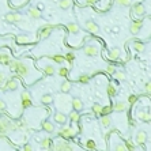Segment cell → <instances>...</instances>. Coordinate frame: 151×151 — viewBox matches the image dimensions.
<instances>
[{"label": "cell", "mask_w": 151, "mask_h": 151, "mask_svg": "<svg viewBox=\"0 0 151 151\" xmlns=\"http://www.w3.org/2000/svg\"><path fill=\"white\" fill-rule=\"evenodd\" d=\"M10 67H11L12 71L18 74V76H21L23 80H26L27 83H30L29 78H30L31 71L34 70L33 64H31V60H11Z\"/></svg>", "instance_id": "cell-1"}, {"label": "cell", "mask_w": 151, "mask_h": 151, "mask_svg": "<svg viewBox=\"0 0 151 151\" xmlns=\"http://www.w3.org/2000/svg\"><path fill=\"white\" fill-rule=\"evenodd\" d=\"M52 151H85L82 150L80 147H78L75 143L70 142L67 139H63V138H57L52 140Z\"/></svg>", "instance_id": "cell-2"}, {"label": "cell", "mask_w": 151, "mask_h": 151, "mask_svg": "<svg viewBox=\"0 0 151 151\" xmlns=\"http://www.w3.org/2000/svg\"><path fill=\"white\" fill-rule=\"evenodd\" d=\"M53 102L56 105V109L59 112H63V113H66V112H70V108H71V98H68L67 95H57L56 98H53Z\"/></svg>", "instance_id": "cell-3"}, {"label": "cell", "mask_w": 151, "mask_h": 151, "mask_svg": "<svg viewBox=\"0 0 151 151\" xmlns=\"http://www.w3.org/2000/svg\"><path fill=\"white\" fill-rule=\"evenodd\" d=\"M79 132V128L76 127V124L74 125H61V129L59 131V136L63 139H67V140H70V139L75 138L76 135Z\"/></svg>", "instance_id": "cell-4"}, {"label": "cell", "mask_w": 151, "mask_h": 151, "mask_svg": "<svg viewBox=\"0 0 151 151\" xmlns=\"http://www.w3.org/2000/svg\"><path fill=\"white\" fill-rule=\"evenodd\" d=\"M14 131H18L17 121H11L7 117H0V133L7 135V133L14 132Z\"/></svg>", "instance_id": "cell-5"}, {"label": "cell", "mask_w": 151, "mask_h": 151, "mask_svg": "<svg viewBox=\"0 0 151 151\" xmlns=\"http://www.w3.org/2000/svg\"><path fill=\"white\" fill-rule=\"evenodd\" d=\"M19 86H21V83H19L18 78H11V79H8L3 85V89L6 91H15V90L19 89Z\"/></svg>", "instance_id": "cell-6"}, {"label": "cell", "mask_w": 151, "mask_h": 151, "mask_svg": "<svg viewBox=\"0 0 151 151\" xmlns=\"http://www.w3.org/2000/svg\"><path fill=\"white\" fill-rule=\"evenodd\" d=\"M21 105H22L23 109H29V108L33 105V101H31V95L29 91H22L21 94Z\"/></svg>", "instance_id": "cell-7"}, {"label": "cell", "mask_w": 151, "mask_h": 151, "mask_svg": "<svg viewBox=\"0 0 151 151\" xmlns=\"http://www.w3.org/2000/svg\"><path fill=\"white\" fill-rule=\"evenodd\" d=\"M83 53H85L86 56H89V57H94V56H97V54L99 53V49H98L97 45L89 44L83 48Z\"/></svg>", "instance_id": "cell-8"}, {"label": "cell", "mask_w": 151, "mask_h": 151, "mask_svg": "<svg viewBox=\"0 0 151 151\" xmlns=\"http://www.w3.org/2000/svg\"><path fill=\"white\" fill-rule=\"evenodd\" d=\"M53 121L57 125H64V124H67L68 119H67L66 113H63V112L57 110V112H54V114H53Z\"/></svg>", "instance_id": "cell-9"}, {"label": "cell", "mask_w": 151, "mask_h": 151, "mask_svg": "<svg viewBox=\"0 0 151 151\" xmlns=\"http://www.w3.org/2000/svg\"><path fill=\"white\" fill-rule=\"evenodd\" d=\"M54 27L52 26V25H45L44 27H41L40 31H38V37L40 38H42V40H45V38H48L50 34H52V31H53Z\"/></svg>", "instance_id": "cell-10"}, {"label": "cell", "mask_w": 151, "mask_h": 151, "mask_svg": "<svg viewBox=\"0 0 151 151\" xmlns=\"http://www.w3.org/2000/svg\"><path fill=\"white\" fill-rule=\"evenodd\" d=\"M85 27H86V30L90 31L91 34H98V33H99V27H98V25L94 22V21H91V19L86 21V22H85Z\"/></svg>", "instance_id": "cell-11"}, {"label": "cell", "mask_w": 151, "mask_h": 151, "mask_svg": "<svg viewBox=\"0 0 151 151\" xmlns=\"http://www.w3.org/2000/svg\"><path fill=\"white\" fill-rule=\"evenodd\" d=\"M132 14L136 15V17H143L146 14V8L142 3H136V4L132 6Z\"/></svg>", "instance_id": "cell-12"}, {"label": "cell", "mask_w": 151, "mask_h": 151, "mask_svg": "<svg viewBox=\"0 0 151 151\" xmlns=\"http://www.w3.org/2000/svg\"><path fill=\"white\" fill-rule=\"evenodd\" d=\"M40 147L44 151H50V148H52V139L48 138V136H45L44 139H41Z\"/></svg>", "instance_id": "cell-13"}, {"label": "cell", "mask_w": 151, "mask_h": 151, "mask_svg": "<svg viewBox=\"0 0 151 151\" xmlns=\"http://www.w3.org/2000/svg\"><path fill=\"white\" fill-rule=\"evenodd\" d=\"M41 127H42V129H44V132H46V133H53L54 132V124L52 123V121L44 120L42 121V124H41Z\"/></svg>", "instance_id": "cell-14"}, {"label": "cell", "mask_w": 151, "mask_h": 151, "mask_svg": "<svg viewBox=\"0 0 151 151\" xmlns=\"http://www.w3.org/2000/svg\"><path fill=\"white\" fill-rule=\"evenodd\" d=\"M71 108L74 109V110H76V112H80L82 109H83V102H82V99L78 98V97L72 98V99H71Z\"/></svg>", "instance_id": "cell-15"}, {"label": "cell", "mask_w": 151, "mask_h": 151, "mask_svg": "<svg viewBox=\"0 0 151 151\" xmlns=\"http://www.w3.org/2000/svg\"><path fill=\"white\" fill-rule=\"evenodd\" d=\"M142 26H143L142 21H133L132 25H131V27H129L131 34H138L139 31H140V29H142Z\"/></svg>", "instance_id": "cell-16"}, {"label": "cell", "mask_w": 151, "mask_h": 151, "mask_svg": "<svg viewBox=\"0 0 151 151\" xmlns=\"http://www.w3.org/2000/svg\"><path fill=\"white\" fill-rule=\"evenodd\" d=\"M11 60H12V59H11L10 53L0 50V64H1V66H10V61H11Z\"/></svg>", "instance_id": "cell-17"}, {"label": "cell", "mask_w": 151, "mask_h": 151, "mask_svg": "<svg viewBox=\"0 0 151 151\" xmlns=\"http://www.w3.org/2000/svg\"><path fill=\"white\" fill-rule=\"evenodd\" d=\"M67 119H70V121H71L72 124H78V121L80 120L79 112H76V110L68 112V116H67Z\"/></svg>", "instance_id": "cell-18"}, {"label": "cell", "mask_w": 151, "mask_h": 151, "mask_svg": "<svg viewBox=\"0 0 151 151\" xmlns=\"http://www.w3.org/2000/svg\"><path fill=\"white\" fill-rule=\"evenodd\" d=\"M128 108V103L127 102H123V101H117V102L112 106V109L114 112H125Z\"/></svg>", "instance_id": "cell-19"}, {"label": "cell", "mask_w": 151, "mask_h": 151, "mask_svg": "<svg viewBox=\"0 0 151 151\" xmlns=\"http://www.w3.org/2000/svg\"><path fill=\"white\" fill-rule=\"evenodd\" d=\"M29 17H30V18H33V19H40L41 17H42V14H41V11L38 8H37V7H30V8H29Z\"/></svg>", "instance_id": "cell-20"}, {"label": "cell", "mask_w": 151, "mask_h": 151, "mask_svg": "<svg viewBox=\"0 0 151 151\" xmlns=\"http://www.w3.org/2000/svg\"><path fill=\"white\" fill-rule=\"evenodd\" d=\"M41 103L45 105V106H50L53 103V95L52 94H44L41 97Z\"/></svg>", "instance_id": "cell-21"}, {"label": "cell", "mask_w": 151, "mask_h": 151, "mask_svg": "<svg viewBox=\"0 0 151 151\" xmlns=\"http://www.w3.org/2000/svg\"><path fill=\"white\" fill-rule=\"evenodd\" d=\"M120 54H121V52H120V49L119 48H113L109 52V60H112V61H116V60H119L120 59Z\"/></svg>", "instance_id": "cell-22"}, {"label": "cell", "mask_w": 151, "mask_h": 151, "mask_svg": "<svg viewBox=\"0 0 151 151\" xmlns=\"http://www.w3.org/2000/svg\"><path fill=\"white\" fill-rule=\"evenodd\" d=\"M147 140V133L144 132V131H140V132H138V135L135 136V142L138 143V144H144Z\"/></svg>", "instance_id": "cell-23"}, {"label": "cell", "mask_w": 151, "mask_h": 151, "mask_svg": "<svg viewBox=\"0 0 151 151\" xmlns=\"http://www.w3.org/2000/svg\"><path fill=\"white\" fill-rule=\"evenodd\" d=\"M42 68V71H44V74L45 75H54L56 74V68H54L52 64H45V66H42L41 67Z\"/></svg>", "instance_id": "cell-24"}, {"label": "cell", "mask_w": 151, "mask_h": 151, "mask_svg": "<svg viewBox=\"0 0 151 151\" xmlns=\"http://www.w3.org/2000/svg\"><path fill=\"white\" fill-rule=\"evenodd\" d=\"M139 119L142 121H146V123H150L151 116H150V110H139L138 112Z\"/></svg>", "instance_id": "cell-25"}, {"label": "cell", "mask_w": 151, "mask_h": 151, "mask_svg": "<svg viewBox=\"0 0 151 151\" xmlns=\"http://www.w3.org/2000/svg\"><path fill=\"white\" fill-rule=\"evenodd\" d=\"M67 30L70 31V34H78L79 33V26L76 25V23L71 22V23H67Z\"/></svg>", "instance_id": "cell-26"}, {"label": "cell", "mask_w": 151, "mask_h": 151, "mask_svg": "<svg viewBox=\"0 0 151 151\" xmlns=\"http://www.w3.org/2000/svg\"><path fill=\"white\" fill-rule=\"evenodd\" d=\"M99 123H101V125H102L103 128H108V127H110V124H112L110 116H109V114L101 116V120H99Z\"/></svg>", "instance_id": "cell-27"}, {"label": "cell", "mask_w": 151, "mask_h": 151, "mask_svg": "<svg viewBox=\"0 0 151 151\" xmlns=\"http://www.w3.org/2000/svg\"><path fill=\"white\" fill-rule=\"evenodd\" d=\"M71 89H72V85L68 82V80L63 82L61 86H60V90H61V93H64V94H68L70 91H71Z\"/></svg>", "instance_id": "cell-28"}, {"label": "cell", "mask_w": 151, "mask_h": 151, "mask_svg": "<svg viewBox=\"0 0 151 151\" xmlns=\"http://www.w3.org/2000/svg\"><path fill=\"white\" fill-rule=\"evenodd\" d=\"M133 50H136V52H139V53H142V52H144V49H146V45L143 44V42H139V41H135L132 45Z\"/></svg>", "instance_id": "cell-29"}, {"label": "cell", "mask_w": 151, "mask_h": 151, "mask_svg": "<svg viewBox=\"0 0 151 151\" xmlns=\"http://www.w3.org/2000/svg\"><path fill=\"white\" fill-rule=\"evenodd\" d=\"M17 41H18V44H29L31 40L27 34H19V36L17 37Z\"/></svg>", "instance_id": "cell-30"}, {"label": "cell", "mask_w": 151, "mask_h": 151, "mask_svg": "<svg viewBox=\"0 0 151 151\" xmlns=\"http://www.w3.org/2000/svg\"><path fill=\"white\" fill-rule=\"evenodd\" d=\"M106 91H108V94H109V97H114L116 94H117V87H116L114 83H109Z\"/></svg>", "instance_id": "cell-31"}, {"label": "cell", "mask_w": 151, "mask_h": 151, "mask_svg": "<svg viewBox=\"0 0 151 151\" xmlns=\"http://www.w3.org/2000/svg\"><path fill=\"white\" fill-rule=\"evenodd\" d=\"M72 6V0H60L59 1V7L61 10H68Z\"/></svg>", "instance_id": "cell-32"}, {"label": "cell", "mask_w": 151, "mask_h": 151, "mask_svg": "<svg viewBox=\"0 0 151 151\" xmlns=\"http://www.w3.org/2000/svg\"><path fill=\"white\" fill-rule=\"evenodd\" d=\"M114 151H127L125 143L123 142V140H119V142L114 144Z\"/></svg>", "instance_id": "cell-33"}, {"label": "cell", "mask_w": 151, "mask_h": 151, "mask_svg": "<svg viewBox=\"0 0 151 151\" xmlns=\"http://www.w3.org/2000/svg\"><path fill=\"white\" fill-rule=\"evenodd\" d=\"M50 59H52L56 64H61V63L66 61V60H64V56H61V54H52Z\"/></svg>", "instance_id": "cell-34"}, {"label": "cell", "mask_w": 151, "mask_h": 151, "mask_svg": "<svg viewBox=\"0 0 151 151\" xmlns=\"http://www.w3.org/2000/svg\"><path fill=\"white\" fill-rule=\"evenodd\" d=\"M85 147L87 148V150H90V151H94L95 148H97V144H95V142H94V140H91V139H90V140H87V142L85 143Z\"/></svg>", "instance_id": "cell-35"}, {"label": "cell", "mask_w": 151, "mask_h": 151, "mask_svg": "<svg viewBox=\"0 0 151 151\" xmlns=\"http://www.w3.org/2000/svg\"><path fill=\"white\" fill-rule=\"evenodd\" d=\"M116 3L121 7H129L132 6V0H116Z\"/></svg>", "instance_id": "cell-36"}, {"label": "cell", "mask_w": 151, "mask_h": 151, "mask_svg": "<svg viewBox=\"0 0 151 151\" xmlns=\"http://www.w3.org/2000/svg\"><path fill=\"white\" fill-rule=\"evenodd\" d=\"M112 112H113V109H112V106L109 105V106L102 108V109H101V113H99V114H101V116H106V114H110Z\"/></svg>", "instance_id": "cell-37"}, {"label": "cell", "mask_w": 151, "mask_h": 151, "mask_svg": "<svg viewBox=\"0 0 151 151\" xmlns=\"http://www.w3.org/2000/svg\"><path fill=\"white\" fill-rule=\"evenodd\" d=\"M80 82V83H89L90 82V75H87V74H83V75H80L79 76V79H78Z\"/></svg>", "instance_id": "cell-38"}, {"label": "cell", "mask_w": 151, "mask_h": 151, "mask_svg": "<svg viewBox=\"0 0 151 151\" xmlns=\"http://www.w3.org/2000/svg\"><path fill=\"white\" fill-rule=\"evenodd\" d=\"M6 19V22H8V23H15V18H14V12H8L7 15L4 17Z\"/></svg>", "instance_id": "cell-39"}, {"label": "cell", "mask_w": 151, "mask_h": 151, "mask_svg": "<svg viewBox=\"0 0 151 151\" xmlns=\"http://www.w3.org/2000/svg\"><path fill=\"white\" fill-rule=\"evenodd\" d=\"M74 59H75V53H74V52H68V53L66 54L64 60H67L68 63H72L74 61Z\"/></svg>", "instance_id": "cell-40"}, {"label": "cell", "mask_w": 151, "mask_h": 151, "mask_svg": "<svg viewBox=\"0 0 151 151\" xmlns=\"http://www.w3.org/2000/svg\"><path fill=\"white\" fill-rule=\"evenodd\" d=\"M101 109H102V106H101L99 103H94L93 105V112L95 114H99V113H101Z\"/></svg>", "instance_id": "cell-41"}, {"label": "cell", "mask_w": 151, "mask_h": 151, "mask_svg": "<svg viewBox=\"0 0 151 151\" xmlns=\"http://www.w3.org/2000/svg\"><path fill=\"white\" fill-rule=\"evenodd\" d=\"M59 75L63 76V78H66V76L68 75V68H66V67L60 68V70H59Z\"/></svg>", "instance_id": "cell-42"}, {"label": "cell", "mask_w": 151, "mask_h": 151, "mask_svg": "<svg viewBox=\"0 0 151 151\" xmlns=\"http://www.w3.org/2000/svg\"><path fill=\"white\" fill-rule=\"evenodd\" d=\"M19 151H34V148H33V146H31L30 143H26Z\"/></svg>", "instance_id": "cell-43"}, {"label": "cell", "mask_w": 151, "mask_h": 151, "mask_svg": "<svg viewBox=\"0 0 151 151\" xmlns=\"http://www.w3.org/2000/svg\"><path fill=\"white\" fill-rule=\"evenodd\" d=\"M14 18H15V23L22 22V21H23L22 14H19V12H14Z\"/></svg>", "instance_id": "cell-44"}, {"label": "cell", "mask_w": 151, "mask_h": 151, "mask_svg": "<svg viewBox=\"0 0 151 151\" xmlns=\"http://www.w3.org/2000/svg\"><path fill=\"white\" fill-rule=\"evenodd\" d=\"M106 72H108V74H110V75H113V74L116 72V67L113 66V64L108 66V67H106Z\"/></svg>", "instance_id": "cell-45"}, {"label": "cell", "mask_w": 151, "mask_h": 151, "mask_svg": "<svg viewBox=\"0 0 151 151\" xmlns=\"http://www.w3.org/2000/svg\"><path fill=\"white\" fill-rule=\"evenodd\" d=\"M125 147H127V151H133L135 150V147H133V144H132L131 140H128V142L125 143Z\"/></svg>", "instance_id": "cell-46"}, {"label": "cell", "mask_w": 151, "mask_h": 151, "mask_svg": "<svg viewBox=\"0 0 151 151\" xmlns=\"http://www.w3.org/2000/svg\"><path fill=\"white\" fill-rule=\"evenodd\" d=\"M136 101H138V97L136 95H129L128 97V103H131V105H133Z\"/></svg>", "instance_id": "cell-47"}, {"label": "cell", "mask_w": 151, "mask_h": 151, "mask_svg": "<svg viewBox=\"0 0 151 151\" xmlns=\"http://www.w3.org/2000/svg\"><path fill=\"white\" fill-rule=\"evenodd\" d=\"M4 83H6V75L4 72H0V87H3Z\"/></svg>", "instance_id": "cell-48"}, {"label": "cell", "mask_w": 151, "mask_h": 151, "mask_svg": "<svg viewBox=\"0 0 151 151\" xmlns=\"http://www.w3.org/2000/svg\"><path fill=\"white\" fill-rule=\"evenodd\" d=\"M114 78L116 79H124L125 75H124V72H114Z\"/></svg>", "instance_id": "cell-49"}, {"label": "cell", "mask_w": 151, "mask_h": 151, "mask_svg": "<svg viewBox=\"0 0 151 151\" xmlns=\"http://www.w3.org/2000/svg\"><path fill=\"white\" fill-rule=\"evenodd\" d=\"M6 106H7V105H6L4 99H1V98H0V112H1V110H6Z\"/></svg>", "instance_id": "cell-50"}, {"label": "cell", "mask_w": 151, "mask_h": 151, "mask_svg": "<svg viewBox=\"0 0 151 151\" xmlns=\"http://www.w3.org/2000/svg\"><path fill=\"white\" fill-rule=\"evenodd\" d=\"M95 3H97V0H85V1H83V4H95Z\"/></svg>", "instance_id": "cell-51"}, {"label": "cell", "mask_w": 151, "mask_h": 151, "mask_svg": "<svg viewBox=\"0 0 151 151\" xmlns=\"http://www.w3.org/2000/svg\"><path fill=\"white\" fill-rule=\"evenodd\" d=\"M150 87H151V85H150V82H147V83H146V86H144V89H146V93L147 94H150Z\"/></svg>", "instance_id": "cell-52"}, {"label": "cell", "mask_w": 151, "mask_h": 151, "mask_svg": "<svg viewBox=\"0 0 151 151\" xmlns=\"http://www.w3.org/2000/svg\"><path fill=\"white\" fill-rule=\"evenodd\" d=\"M37 8L40 10V11H41V10H44V4H38V6H37Z\"/></svg>", "instance_id": "cell-53"}]
</instances>
